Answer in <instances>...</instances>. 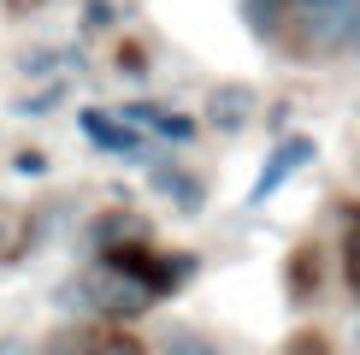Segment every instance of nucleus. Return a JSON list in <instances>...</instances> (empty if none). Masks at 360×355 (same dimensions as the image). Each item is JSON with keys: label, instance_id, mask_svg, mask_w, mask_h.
<instances>
[{"label": "nucleus", "instance_id": "8", "mask_svg": "<svg viewBox=\"0 0 360 355\" xmlns=\"http://www.w3.org/2000/svg\"><path fill=\"white\" fill-rule=\"evenodd\" d=\"M160 349L166 355H219V344L207 332H195V325H172V332L160 337Z\"/></svg>", "mask_w": 360, "mask_h": 355}, {"label": "nucleus", "instance_id": "1", "mask_svg": "<svg viewBox=\"0 0 360 355\" xmlns=\"http://www.w3.org/2000/svg\"><path fill=\"white\" fill-rule=\"evenodd\" d=\"M283 48L295 59H325L360 42V0H290L283 12Z\"/></svg>", "mask_w": 360, "mask_h": 355}, {"label": "nucleus", "instance_id": "9", "mask_svg": "<svg viewBox=\"0 0 360 355\" xmlns=\"http://www.w3.org/2000/svg\"><path fill=\"white\" fill-rule=\"evenodd\" d=\"M148 130H160L166 142H189V137H195V118H184V113H160V107H154Z\"/></svg>", "mask_w": 360, "mask_h": 355}, {"label": "nucleus", "instance_id": "14", "mask_svg": "<svg viewBox=\"0 0 360 355\" xmlns=\"http://www.w3.org/2000/svg\"><path fill=\"white\" fill-rule=\"evenodd\" d=\"M6 6H12V12H30V6H41V0H6Z\"/></svg>", "mask_w": 360, "mask_h": 355}, {"label": "nucleus", "instance_id": "6", "mask_svg": "<svg viewBox=\"0 0 360 355\" xmlns=\"http://www.w3.org/2000/svg\"><path fill=\"white\" fill-rule=\"evenodd\" d=\"M283 12H290V0H243V24L260 42H278L283 36Z\"/></svg>", "mask_w": 360, "mask_h": 355}, {"label": "nucleus", "instance_id": "5", "mask_svg": "<svg viewBox=\"0 0 360 355\" xmlns=\"http://www.w3.org/2000/svg\"><path fill=\"white\" fill-rule=\"evenodd\" d=\"M207 118L231 137V130H243L248 118H254V89L248 83H219L213 95H207Z\"/></svg>", "mask_w": 360, "mask_h": 355}, {"label": "nucleus", "instance_id": "2", "mask_svg": "<svg viewBox=\"0 0 360 355\" xmlns=\"http://www.w3.org/2000/svg\"><path fill=\"white\" fill-rule=\"evenodd\" d=\"M83 302H89V308H101V314H118V320H124V314H142V308L154 302V290H148L142 278H130L124 266H112V261H107L101 273H89V278H83Z\"/></svg>", "mask_w": 360, "mask_h": 355}, {"label": "nucleus", "instance_id": "13", "mask_svg": "<svg viewBox=\"0 0 360 355\" xmlns=\"http://www.w3.org/2000/svg\"><path fill=\"white\" fill-rule=\"evenodd\" d=\"M95 355H142V349H136V344H124V337H107Z\"/></svg>", "mask_w": 360, "mask_h": 355}, {"label": "nucleus", "instance_id": "10", "mask_svg": "<svg viewBox=\"0 0 360 355\" xmlns=\"http://www.w3.org/2000/svg\"><path fill=\"white\" fill-rule=\"evenodd\" d=\"M83 18L101 30V24H112V18H118V6H112V0H89V6H83Z\"/></svg>", "mask_w": 360, "mask_h": 355}, {"label": "nucleus", "instance_id": "3", "mask_svg": "<svg viewBox=\"0 0 360 355\" xmlns=\"http://www.w3.org/2000/svg\"><path fill=\"white\" fill-rule=\"evenodd\" d=\"M313 154H319V148H313V137H283V142L272 148V160H266V166H260V178H254L248 201L260 207V201H266V196H272V189L283 184V178H290V172H302V166H307Z\"/></svg>", "mask_w": 360, "mask_h": 355}, {"label": "nucleus", "instance_id": "11", "mask_svg": "<svg viewBox=\"0 0 360 355\" xmlns=\"http://www.w3.org/2000/svg\"><path fill=\"white\" fill-rule=\"evenodd\" d=\"M349 278H354V290H360V219L349 225Z\"/></svg>", "mask_w": 360, "mask_h": 355}, {"label": "nucleus", "instance_id": "4", "mask_svg": "<svg viewBox=\"0 0 360 355\" xmlns=\"http://www.w3.org/2000/svg\"><path fill=\"white\" fill-rule=\"evenodd\" d=\"M83 130L95 137V148H107V154H118V160H142V148H148L124 118H112V113H101V107H83Z\"/></svg>", "mask_w": 360, "mask_h": 355}, {"label": "nucleus", "instance_id": "12", "mask_svg": "<svg viewBox=\"0 0 360 355\" xmlns=\"http://www.w3.org/2000/svg\"><path fill=\"white\" fill-rule=\"evenodd\" d=\"M12 249H18V225H12V219H6V213H0V261H6V255H12Z\"/></svg>", "mask_w": 360, "mask_h": 355}, {"label": "nucleus", "instance_id": "7", "mask_svg": "<svg viewBox=\"0 0 360 355\" xmlns=\"http://www.w3.org/2000/svg\"><path fill=\"white\" fill-rule=\"evenodd\" d=\"M154 189H160L166 201H177L184 213H201V184H195L189 172H172V166H160V172H154Z\"/></svg>", "mask_w": 360, "mask_h": 355}]
</instances>
